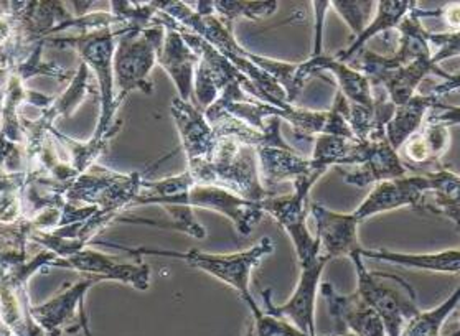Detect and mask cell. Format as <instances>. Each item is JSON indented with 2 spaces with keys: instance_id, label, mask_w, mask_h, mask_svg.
<instances>
[{
  "instance_id": "cell-1",
  "label": "cell",
  "mask_w": 460,
  "mask_h": 336,
  "mask_svg": "<svg viewBox=\"0 0 460 336\" xmlns=\"http://www.w3.org/2000/svg\"><path fill=\"white\" fill-rule=\"evenodd\" d=\"M187 172L195 185L223 188L254 203L276 197L261 183L256 148L234 138H218L211 157L190 164Z\"/></svg>"
},
{
  "instance_id": "cell-2",
  "label": "cell",
  "mask_w": 460,
  "mask_h": 336,
  "mask_svg": "<svg viewBox=\"0 0 460 336\" xmlns=\"http://www.w3.org/2000/svg\"><path fill=\"white\" fill-rule=\"evenodd\" d=\"M106 246L114 247L126 251L128 254L140 259L142 256H164L177 257L185 261L189 266L199 267L207 274L220 279L226 286L234 288L240 294L241 300L250 306L251 314H260L261 308L256 300L252 298L250 292V280L252 269L261 264L264 257L274 252V243L270 237H262L254 246L234 252V254H207L197 249H190L187 252H177V251H165V249H147V247H126L112 243H102Z\"/></svg>"
},
{
  "instance_id": "cell-3",
  "label": "cell",
  "mask_w": 460,
  "mask_h": 336,
  "mask_svg": "<svg viewBox=\"0 0 460 336\" xmlns=\"http://www.w3.org/2000/svg\"><path fill=\"white\" fill-rule=\"evenodd\" d=\"M129 29H100L76 33L70 37H50L45 40V45L55 49H70L80 55L81 63L90 69L91 76L96 83L100 96V119L94 137H102L116 124V89H114V73H112V57L116 49V41L124 31Z\"/></svg>"
},
{
  "instance_id": "cell-4",
  "label": "cell",
  "mask_w": 460,
  "mask_h": 336,
  "mask_svg": "<svg viewBox=\"0 0 460 336\" xmlns=\"http://www.w3.org/2000/svg\"><path fill=\"white\" fill-rule=\"evenodd\" d=\"M447 58H450L447 53L434 51L429 57L398 63L390 57H383L367 49L351 59L349 66L367 76L371 86L383 89L386 98L390 99L394 106H401L416 94L420 83L430 75L444 78L447 83L459 84L457 75L452 76L439 68L440 61Z\"/></svg>"
},
{
  "instance_id": "cell-5",
  "label": "cell",
  "mask_w": 460,
  "mask_h": 336,
  "mask_svg": "<svg viewBox=\"0 0 460 336\" xmlns=\"http://www.w3.org/2000/svg\"><path fill=\"white\" fill-rule=\"evenodd\" d=\"M350 259L358 276L357 294L378 314L386 335L400 336L420 312L414 288L402 277L368 270L360 256V249L355 251Z\"/></svg>"
},
{
  "instance_id": "cell-6",
  "label": "cell",
  "mask_w": 460,
  "mask_h": 336,
  "mask_svg": "<svg viewBox=\"0 0 460 336\" xmlns=\"http://www.w3.org/2000/svg\"><path fill=\"white\" fill-rule=\"evenodd\" d=\"M165 27L150 25L144 30H128L116 41L112 57L116 102L120 108L124 99L134 91L152 94L154 84L150 73L157 65Z\"/></svg>"
},
{
  "instance_id": "cell-7",
  "label": "cell",
  "mask_w": 460,
  "mask_h": 336,
  "mask_svg": "<svg viewBox=\"0 0 460 336\" xmlns=\"http://www.w3.org/2000/svg\"><path fill=\"white\" fill-rule=\"evenodd\" d=\"M144 180L139 172L119 173L96 164L71 181L65 198L75 207L96 208L120 215L139 197Z\"/></svg>"
},
{
  "instance_id": "cell-8",
  "label": "cell",
  "mask_w": 460,
  "mask_h": 336,
  "mask_svg": "<svg viewBox=\"0 0 460 336\" xmlns=\"http://www.w3.org/2000/svg\"><path fill=\"white\" fill-rule=\"evenodd\" d=\"M454 187H460L459 175L447 168L424 172L411 177L406 173L402 177L376 183L360 207L351 213V217L361 223L375 215L400 208L410 207L420 211L428 193L434 190Z\"/></svg>"
},
{
  "instance_id": "cell-9",
  "label": "cell",
  "mask_w": 460,
  "mask_h": 336,
  "mask_svg": "<svg viewBox=\"0 0 460 336\" xmlns=\"http://www.w3.org/2000/svg\"><path fill=\"white\" fill-rule=\"evenodd\" d=\"M343 180L355 187L365 188L402 177L408 170L386 137V126L373 128L365 138H353L341 165L335 167Z\"/></svg>"
},
{
  "instance_id": "cell-10",
  "label": "cell",
  "mask_w": 460,
  "mask_h": 336,
  "mask_svg": "<svg viewBox=\"0 0 460 336\" xmlns=\"http://www.w3.org/2000/svg\"><path fill=\"white\" fill-rule=\"evenodd\" d=\"M317 175H307L294 181V191L286 197H270L261 201L264 213L274 217L292 239L300 267L309 266L321 254L319 239L312 236L307 229L309 195L317 180Z\"/></svg>"
},
{
  "instance_id": "cell-11",
  "label": "cell",
  "mask_w": 460,
  "mask_h": 336,
  "mask_svg": "<svg viewBox=\"0 0 460 336\" xmlns=\"http://www.w3.org/2000/svg\"><path fill=\"white\" fill-rule=\"evenodd\" d=\"M102 280L96 277H86L70 286H63L57 296L40 305H31V316L40 325L45 336H61L63 332L75 333L83 330L91 336L88 316L84 312V296L91 287Z\"/></svg>"
},
{
  "instance_id": "cell-12",
  "label": "cell",
  "mask_w": 460,
  "mask_h": 336,
  "mask_svg": "<svg viewBox=\"0 0 460 336\" xmlns=\"http://www.w3.org/2000/svg\"><path fill=\"white\" fill-rule=\"evenodd\" d=\"M450 124H459V108L432 109L430 118L398 150L406 170L424 173L426 167L440 165L450 146Z\"/></svg>"
},
{
  "instance_id": "cell-13",
  "label": "cell",
  "mask_w": 460,
  "mask_h": 336,
  "mask_svg": "<svg viewBox=\"0 0 460 336\" xmlns=\"http://www.w3.org/2000/svg\"><path fill=\"white\" fill-rule=\"evenodd\" d=\"M154 205H185L190 208H201L217 211L228 217L243 236H250L251 231L258 226L264 217V209L261 203L248 201L244 198L231 193L228 190L208 185H193V187L179 197L159 199Z\"/></svg>"
},
{
  "instance_id": "cell-14",
  "label": "cell",
  "mask_w": 460,
  "mask_h": 336,
  "mask_svg": "<svg viewBox=\"0 0 460 336\" xmlns=\"http://www.w3.org/2000/svg\"><path fill=\"white\" fill-rule=\"evenodd\" d=\"M94 79L91 76L90 69L84 63H80L75 76L70 81L68 88L61 94L55 96L49 108L41 109V116L35 120L22 116L23 128V148L25 155H31L50 136L51 128L60 118H70L71 114L80 108L83 101L88 98L93 91Z\"/></svg>"
},
{
  "instance_id": "cell-15",
  "label": "cell",
  "mask_w": 460,
  "mask_h": 336,
  "mask_svg": "<svg viewBox=\"0 0 460 336\" xmlns=\"http://www.w3.org/2000/svg\"><path fill=\"white\" fill-rule=\"evenodd\" d=\"M331 261L321 256L311 262L309 266L300 267L299 284L296 287L294 294L290 296L289 302L284 305H274L272 302V290L266 288L261 292L264 300L262 312L268 315L278 316V318H289L292 325L299 328L300 332L307 335H315V296L321 286L322 272Z\"/></svg>"
},
{
  "instance_id": "cell-16",
  "label": "cell",
  "mask_w": 460,
  "mask_h": 336,
  "mask_svg": "<svg viewBox=\"0 0 460 336\" xmlns=\"http://www.w3.org/2000/svg\"><path fill=\"white\" fill-rule=\"evenodd\" d=\"M53 267L78 270L100 280H118L137 290H147L150 286V267L142 259H137V264L116 262L112 257L91 247H84L75 256L57 259Z\"/></svg>"
},
{
  "instance_id": "cell-17",
  "label": "cell",
  "mask_w": 460,
  "mask_h": 336,
  "mask_svg": "<svg viewBox=\"0 0 460 336\" xmlns=\"http://www.w3.org/2000/svg\"><path fill=\"white\" fill-rule=\"evenodd\" d=\"M321 294L335 322V332H350L355 336H388L378 314L367 305L357 292L343 296L331 284H322Z\"/></svg>"
},
{
  "instance_id": "cell-18",
  "label": "cell",
  "mask_w": 460,
  "mask_h": 336,
  "mask_svg": "<svg viewBox=\"0 0 460 336\" xmlns=\"http://www.w3.org/2000/svg\"><path fill=\"white\" fill-rule=\"evenodd\" d=\"M171 116L181 136V148L185 150L189 165L208 160L217 147L218 137L205 114L190 104V101H183L177 96L172 99Z\"/></svg>"
},
{
  "instance_id": "cell-19",
  "label": "cell",
  "mask_w": 460,
  "mask_h": 336,
  "mask_svg": "<svg viewBox=\"0 0 460 336\" xmlns=\"http://www.w3.org/2000/svg\"><path fill=\"white\" fill-rule=\"evenodd\" d=\"M309 211L315 219V237L321 244V256L332 261L341 256L350 257L360 249L357 236L360 223L351 217V213L341 215L315 203L309 207Z\"/></svg>"
},
{
  "instance_id": "cell-20",
  "label": "cell",
  "mask_w": 460,
  "mask_h": 336,
  "mask_svg": "<svg viewBox=\"0 0 460 336\" xmlns=\"http://www.w3.org/2000/svg\"><path fill=\"white\" fill-rule=\"evenodd\" d=\"M256 155L261 183L272 195H276L274 188L284 181L294 183L307 175H323L322 170L312 165L311 158L300 155L294 147H261Z\"/></svg>"
},
{
  "instance_id": "cell-21",
  "label": "cell",
  "mask_w": 460,
  "mask_h": 336,
  "mask_svg": "<svg viewBox=\"0 0 460 336\" xmlns=\"http://www.w3.org/2000/svg\"><path fill=\"white\" fill-rule=\"evenodd\" d=\"M200 57L193 51L190 45L183 40L181 31L165 29L164 41L157 51V65L169 73L179 98L190 101L193 94V78L199 66Z\"/></svg>"
},
{
  "instance_id": "cell-22",
  "label": "cell",
  "mask_w": 460,
  "mask_h": 336,
  "mask_svg": "<svg viewBox=\"0 0 460 336\" xmlns=\"http://www.w3.org/2000/svg\"><path fill=\"white\" fill-rule=\"evenodd\" d=\"M442 98H444V94L434 91L430 94H414L404 104L396 106L393 112V118L386 124V137H388L391 147L398 152L401 146L414 132L420 130L424 118L432 109H449V104H446Z\"/></svg>"
},
{
  "instance_id": "cell-23",
  "label": "cell",
  "mask_w": 460,
  "mask_h": 336,
  "mask_svg": "<svg viewBox=\"0 0 460 336\" xmlns=\"http://www.w3.org/2000/svg\"><path fill=\"white\" fill-rule=\"evenodd\" d=\"M375 5H376V13H375L373 22L367 25V29L363 30L358 37L351 40L347 49L337 53L335 58L343 65H349L351 59L361 53L363 45L368 40L376 37L378 33H388L393 29H398L401 20L404 19L418 4L412 0L411 2L410 0H402V2L401 0H381Z\"/></svg>"
},
{
  "instance_id": "cell-24",
  "label": "cell",
  "mask_w": 460,
  "mask_h": 336,
  "mask_svg": "<svg viewBox=\"0 0 460 336\" xmlns=\"http://www.w3.org/2000/svg\"><path fill=\"white\" fill-rule=\"evenodd\" d=\"M360 256L390 262L401 267L430 270V272H442V274H459L460 252L459 249H446L440 252L430 254H406V252H393L388 249H361Z\"/></svg>"
},
{
  "instance_id": "cell-25",
  "label": "cell",
  "mask_w": 460,
  "mask_h": 336,
  "mask_svg": "<svg viewBox=\"0 0 460 336\" xmlns=\"http://www.w3.org/2000/svg\"><path fill=\"white\" fill-rule=\"evenodd\" d=\"M119 128L120 120L119 122L116 120V124L112 126L108 134H104L102 137L90 138L88 142H81V140L68 137L66 134H63L57 128L51 130V134L58 144L61 158L65 162H68L71 167L75 168V172L80 175L83 172L90 170L93 165H96L98 158L108 150L111 140L119 132Z\"/></svg>"
},
{
  "instance_id": "cell-26",
  "label": "cell",
  "mask_w": 460,
  "mask_h": 336,
  "mask_svg": "<svg viewBox=\"0 0 460 336\" xmlns=\"http://www.w3.org/2000/svg\"><path fill=\"white\" fill-rule=\"evenodd\" d=\"M319 65L323 73L331 71L335 76L339 83V93L347 99L350 106L373 108L375 99H373L370 81L367 76H363L360 71L350 68L349 65H343L335 57H323V55L319 57Z\"/></svg>"
},
{
  "instance_id": "cell-27",
  "label": "cell",
  "mask_w": 460,
  "mask_h": 336,
  "mask_svg": "<svg viewBox=\"0 0 460 336\" xmlns=\"http://www.w3.org/2000/svg\"><path fill=\"white\" fill-rule=\"evenodd\" d=\"M213 13L221 20L226 29L233 31V23L236 20L266 19L278 12V2H241V0H211Z\"/></svg>"
},
{
  "instance_id": "cell-28",
  "label": "cell",
  "mask_w": 460,
  "mask_h": 336,
  "mask_svg": "<svg viewBox=\"0 0 460 336\" xmlns=\"http://www.w3.org/2000/svg\"><path fill=\"white\" fill-rule=\"evenodd\" d=\"M459 300L460 288H457L438 308L429 310V312H420L406 325L400 336H440V328L447 320V316L456 310V306L459 305Z\"/></svg>"
},
{
  "instance_id": "cell-29",
  "label": "cell",
  "mask_w": 460,
  "mask_h": 336,
  "mask_svg": "<svg viewBox=\"0 0 460 336\" xmlns=\"http://www.w3.org/2000/svg\"><path fill=\"white\" fill-rule=\"evenodd\" d=\"M351 140L331 134L315 136L311 157L312 165L317 170H322L323 173L331 167H339L349 152Z\"/></svg>"
},
{
  "instance_id": "cell-30",
  "label": "cell",
  "mask_w": 460,
  "mask_h": 336,
  "mask_svg": "<svg viewBox=\"0 0 460 336\" xmlns=\"http://www.w3.org/2000/svg\"><path fill=\"white\" fill-rule=\"evenodd\" d=\"M332 9L341 15L343 22L353 31V39L358 37L363 30L367 29L370 22L371 13L375 9V2L371 0H333L331 2Z\"/></svg>"
},
{
  "instance_id": "cell-31",
  "label": "cell",
  "mask_w": 460,
  "mask_h": 336,
  "mask_svg": "<svg viewBox=\"0 0 460 336\" xmlns=\"http://www.w3.org/2000/svg\"><path fill=\"white\" fill-rule=\"evenodd\" d=\"M162 208L169 213L172 219L171 226L173 229L181 231V233L195 237V239H205L207 237V229L195 219L193 208L185 207V205H162Z\"/></svg>"
},
{
  "instance_id": "cell-32",
  "label": "cell",
  "mask_w": 460,
  "mask_h": 336,
  "mask_svg": "<svg viewBox=\"0 0 460 336\" xmlns=\"http://www.w3.org/2000/svg\"><path fill=\"white\" fill-rule=\"evenodd\" d=\"M252 318H254L252 325H254V335L256 336H311L300 332L299 328H296L292 323H288L284 318L264 314L262 308H261L260 314L252 315Z\"/></svg>"
},
{
  "instance_id": "cell-33",
  "label": "cell",
  "mask_w": 460,
  "mask_h": 336,
  "mask_svg": "<svg viewBox=\"0 0 460 336\" xmlns=\"http://www.w3.org/2000/svg\"><path fill=\"white\" fill-rule=\"evenodd\" d=\"M331 2H314V7H315V40H314V49H312L311 57H321L322 55V27H323V15L329 9Z\"/></svg>"
},
{
  "instance_id": "cell-34",
  "label": "cell",
  "mask_w": 460,
  "mask_h": 336,
  "mask_svg": "<svg viewBox=\"0 0 460 336\" xmlns=\"http://www.w3.org/2000/svg\"><path fill=\"white\" fill-rule=\"evenodd\" d=\"M0 336H13L12 335L11 330L7 328V326L4 325V323H0Z\"/></svg>"
},
{
  "instance_id": "cell-35",
  "label": "cell",
  "mask_w": 460,
  "mask_h": 336,
  "mask_svg": "<svg viewBox=\"0 0 460 336\" xmlns=\"http://www.w3.org/2000/svg\"><path fill=\"white\" fill-rule=\"evenodd\" d=\"M9 10V2H0V15H4Z\"/></svg>"
},
{
  "instance_id": "cell-36",
  "label": "cell",
  "mask_w": 460,
  "mask_h": 336,
  "mask_svg": "<svg viewBox=\"0 0 460 336\" xmlns=\"http://www.w3.org/2000/svg\"><path fill=\"white\" fill-rule=\"evenodd\" d=\"M333 336H355V335H353V333H350V332H339V333H337V332H335V333H333Z\"/></svg>"
},
{
  "instance_id": "cell-37",
  "label": "cell",
  "mask_w": 460,
  "mask_h": 336,
  "mask_svg": "<svg viewBox=\"0 0 460 336\" xmlns=\"http://www.w3.org/2000/svg\"><path fill=\"white\" fill-rule=\"evenodd\" d=\"M246 336H256L254 335V325L251 323L250 328H248V333H246Z\"/></svg>"
},
{
  "instance_id": "cell-38",
  "label": "cell",
  "mask_w": 460,
  "mask_h": 336,
  "mask_svg": "<svg viewBox=\"0 0 460 336\" xmlns=\"http://www.w3.org/2000/svg\"><path fill=\"white\" fill-rule=\"evenodd\" d=\"M449 336H460L459 330H457V332H456V333H452V335H449Z\"/></svg>"
}]
</instances>
